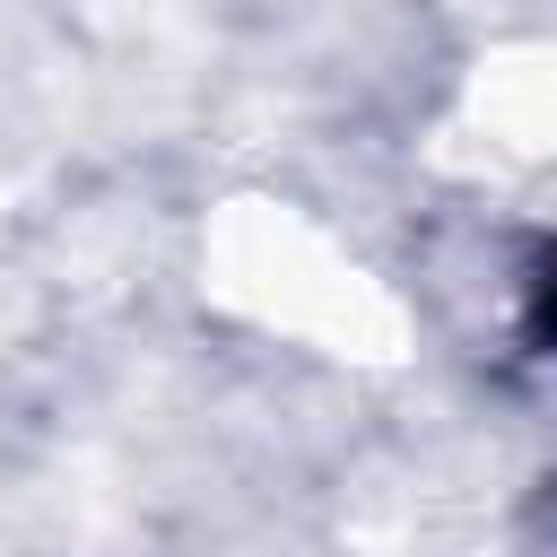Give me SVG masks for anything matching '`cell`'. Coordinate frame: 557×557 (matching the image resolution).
<instances>
[{
    "instance_id": "obj_1",
    "label": "cell",
    "mask_w": 557,
    "mask_h": 557,
    "mask_svg": "<svg viewBox=\"0 0 557 557\" xmlns=\"http://www.w3.org/2000/svg\"><path fill=\"white\" fill-rule=\"evenodd\" d=\"M522 339L540 348V357H557V244L531 261V278H522Z\"/></svg>"
}]
</instances>
